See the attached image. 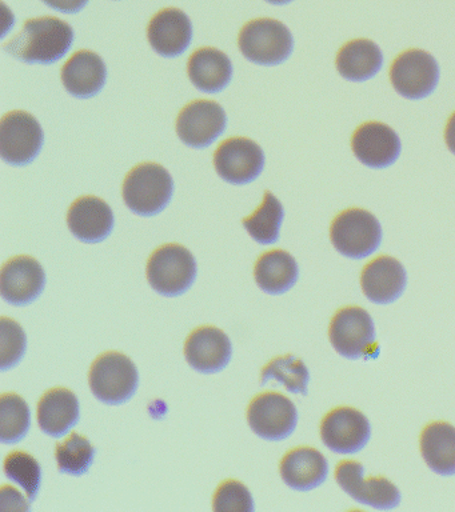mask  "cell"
I'll use <instances>...</instances> for the list:
<instances>
[{"instance_id":"obj_1","label":"cell","mask_w":455,"mask_h":512,"mask_svg":"<svg viewBox=\"0 0 455 512\" xmlns=\"http://www.w3.org/2000/svg\"><path fill=\"white\" fill-rule=\"evenodd\" d=\"M73 40L69 23L45 16L27 20L23 30L5 44V51L25 63L53 64L69 52Z\"/></svg>"},{"instance_id":"obj_2","label":"cell","mask_w":455,"mask_h":512,"mask_svg":"<svg viewBox=\"0 0 455 512\" xmlns=\"http://www.w3.org/2000/svg\"><path fill=\"white\" fill-rule=\"evenodd\" d=\"M174 182L161 164L143 163L133 168L123 183V199L134 214H161L173 196Z\"/></svg>"},{"instance_id":"obj_3","label":"cell","mask_w":455,"mask_h":512,"mask_svg":"<svg viewBox=\"0 0 455 512\" xmlns=\"http://www.w3.org/2000/svg\"><path fill=\"white\" fill-rule=\"evenodd\" d=\"M239 50L250 62L278 66L293 54L294 39L285 24L274 19L251 20L238 38Z\"/></svg>"},{"instance_id":"obj_4","label":"cell","mask_w":455,"mask_h":512,"mask_svg":"<svg viewBox=\"0 0 455 512\" xmlns=\"http://www.w3.org/2000/svg\"><path fill=\"white\" fill-rule=\"evenodd\" d=\"M197 278V262L187 248L166 244L153 252L147 262V280L158 294L174 298L185 294Z\"/></svg>"},{"instance_id":"obj_5","label":"cell","mask_w":455,"mask_h":512,"mask_svg":"<svg viewBox=\"0 0 455 512\" xmlns=\"http://www.w3.org/2000/svg\"><path fill=\"white\" fill-rule=\"evenodd\" d=\"M89 383L95 398L110 406L129 402L138 390L139 374L133 360L121 352H106L91 366Z\"/></svg>"},{"instance_id":"obj_6","label":"cell","mask_w":455,"mask_h":512,"mask_svg":"<svg viewBox=\"0 0 455 512\" xmlns=\"http://www.w3.org/2000/svg\"><path fill=\"white\" fill-rule=\"evenodd\" d=\"M330 236L339 254L350 259H365L381 246L382 227L369 211L351 208L334 219Z\"/></svg>"},{"instance_id":"obj_7","label":"cell","mask_w":455,"mask_h":512,"mask_svg":"<svg viewBox=\"0 0 455 512\" xmlns=\"http://www.w3.org/2000/svg\"><path fill=\"white\" fill-rule=\"evenodd\" d=\"M43 146V130L38 120L25 111H13L0 123V154L11 166L33 162Z\"/></svg>"},{"instance_id":"obj_8","label":"cell","mask_w":455,"mask_h":512,"mask_svg":"<svg viewBox=\"0 0 455 512\" xmlns=\"http://www.w3.org/2000/svg\"><path fill=\"white\" fill-rule=\"evenodd\" d=\"M247 422L259 438L277 442L293 434L298 423L297 407L286 396L265 392L251 400Z\"/></svg>"},{"instance_id":"obj_9","label":"cell","mask_w":455,"mask_h":512,"mask_svg":"<svg viewBox=\"0 0 455 512\" xmlns=\"http://www.w3.org/2000/svg\"><path fill=\"white\" fill-rule=\"evenodd\" d=\"M390 79L394 90L403 98L425 99L438 86L439 66L426 51L409 50L394 60Z\"/></svg>"},{"instance_id":"obj_10","label":"cell","mask_w":455,"mask_h":512,"mask_svg":"<svg viewBox=\"0 0 455 512\" xmlns=\"http://www.w3.org/2000/svg\"><path fill=\"white\" fill-rule=\"evenodd\" d=\"M330 342L347 359L366 358L375 347V326L369 312L347 307L337 312L330 324Z\"/></svg>"},{"instance_id":"obj_11","label":"cell","mask_w":455,"mask_h":512,"mask_svg":"<svg viewBox=\"0 0 455 512\" xmlns=\"http://www.w3.org/2000/svg\"><path fill=\"white\" fill-rule=\"evenodd\" d=\"M365 467L358 462H342L335 471L339 487L355 502L377 508L393 510L401 503V492L386 478L363 479Z\"/></svg>"},{"instance_id":"obj_12","label":"cell","mask_w":455,"mask_h":512,"mask_svg":"<svg viewBox=\"0 0 455 512\" xmlns=\"http://www.w3.org/2000/svg\"><path fill=\"white\" fill-rule=\"evenodd\" d=\"M226 123L225 111L217 102L195 100L179 114L177 132L186 146L206 148L225 132Z\"/></svg>"},{"instance_id":"obj_13","label":"cell","mask_w":455,"mask_h":512,"mask_svg":"<svg viewBox=\"0 0 455 512\" xmlns=\"http://www.w3.org/2000/svg\"><path fill=\"white\" fill-rule=\"evenodd\" d=\"M215 170L225 182L246 184L257 179L265 167V154L259 144L246 138H231L214 155Z\"/></svg>"},{"instance_id":"obj_14","label":"cell","mask_w":455,"mask_h":512,"mask_svg":"<svg viewBox=\"0 0 455 512\" xmlns=\"http://www.w3.org/2000/svg\"><path fill=\"white\" fill-rule=\"evenodd\" d=\"M323 443L337 454H357L369 443L371 427L361 411L341 407L329 412L322 420Z\"/></svg>"},{"instance_id":"obj_15","label":"cell","mask_w":455,"mask_h":512,"mask_svg":"<svg viewBox=\"0 0 455 512\" xmlns=\"http://www.w3.org/2000/svg\"><path fill=\"white\" fill-rule=\"evenodd\" d=\"M351 147L355 158L366 167L382 170L393 166L401 155V139L393 128L379 122L362 124L355 131Z\"/></svg>"},{"instance_id":"obj_16","label":"cell","mask_w":455,"mask_h":512,"mask_svg":"<svg viewBox=\"0 0 455 512\" xmlns=\"http://www.w3.org/2000/svg\"><path fill=\"white\" fill-rule=\"evenodd\" d=\"M46 286L45 270L31 256H17L2 268L0 288L3 299L13 306H27L42 295Z\"/></svg>"},{"instance_id":"obj_17","label":"cell","mask_w":455,"mask_h":512,"mask_svg":"<svg viewBox=\"0 0 455 512\" xmlns=\"http://www.w3.org/2000/svg\"><path fill=\"white\" fill-rule=\"evenodd\" d=\"M233 355L229 336L217 327H199L185 343L187 363L202 374H217L225 370Z\"/></svg>"},{"instance_id":"obj_18","label":"cell","mask_w":455,"mask_h":512,"mask_svg":"<svg viewBox=\"0 0 455 512\" xmlns=\"http://www.w3.org/2000/svg\"><path fill=\"white\" fill-rule=\"evenodd\" d=\"M147 38L159 55L175 58L189 48L193 39V26L185 12L178 8H166L151 19Z\"/></svg>"},{"instance_id":"obj_19","label":"cell","mask_w":455,"mask_h":512,"mask_svg":"<svg viewBox=\"0 0 455 512\" xmlns=\"http://www.w3.org/2000/svg\"><path fill=\"white\" fill-rule=\"evenodd\" d=\"M67 224L82 242L101 243L114 230V212L105 200L83 196L70 207Z\"/></svg>"},{"instance_id":"obj_20","label":"cell","mask_w":455,"mask_h":512,"mask_svg":"<svg viewBox=\"0 0 455 512\" xmlns=\"http://www.w3.org/2000/svg\"><path fill=\"white\" fill-rule=\"evenodd\" d=\"M362 290L373 303L390 304L401 298L407 284L405 267L391 256H379L363 268Z\"/></svg>"},{"instance_id":"obj_21","label":"cell","mask_w":455,"mask_h":512,"mask_svg":"<svg viewBox=\"0 0 455 512\" xmlns=\"http://www.w3.org/2000/svg\"><path fill=\"white\" fill-rule=\"evenodd\" d=\"M329 463L321 452L310 447H299L287 452L281 462L283 482L295 491L314 490L325 483Z\"/></svg>"},{"instance_id":"obj_22","label":"cell","mask_w":455,"mask_h":512,"mask_svg":"<svg viewBox=\"0 0 455 512\" xmlns=\"http://www.w3.org/2000/svg\"><path fill=\"white\" fill-rule=\"evenodd\" d=\"M107 70L101 56L79 51L62 68V82L67 92L77 98H93L105 86Z\"/></svg>"},{"instance_id":"obj_23","label":"cell","mask_w":455,"mask_h":512,"mask_svg":"<svg viewBox=\"0 0 455 512\" xmlns=\"http://www.w3.org/2000/svg\"><path fill=\"white\" fill-rule=\"evenodd\" d=\"M79 420V400L67 388L47 391L38 404V423L41 430L53 438L69 434Z\"/></svg>"},{"instance_id":"obj_24","label":"cell","mask_w":455,"mask_h":512,"mask_svg":"<svg viewBox=\"0 0 455 512\" xmlns=\"http://www.w3.org/2000/svg\"><path fill=\"white\" fill-rule=\"evenodd\" d=\"M189 78L199 91L217 94L225 90L233 78V64L225 52L205 47L189 59Z\"/></svg>"},{"instance_id":"obj_25","label":"cell","mask_w":455,"mask_h":512,"mask_svg":"<svg viewBox=\"0 0 455 512\" xmlns=\"http://www.w3.org/2000/svg\"><path fill=\"white\" fill-rule=\"evenodd\" d=\"M254 278L262 291L270 295H282L297 283L298 264L289 252L269 251L263 254L255 264Z\"/></svg>"},{"instance_id":"obj_26","label":"cell","mask_w":455,"mask_h":512,"mask_svg":"<svg viewBox=\"0 0 455 512\" xmlns=\"http://www.w3.org/2000/svg\"><path fill=\"white\" fill-rule=\"evenodd\" d=\"M381 48L367 39L353 40L341 48L337 56V70L350 82H366L381 71Z\"/></svg>"},{"instance_id":"obj_27","label":"cell","mask_w":455,"mask_h":512,"mask_svg":"<svg viewBox=\"0 0 455 512\" xmlns=\"http://www.w3.org/2000/svg\"><path fill=\"white\" fill-rule=\"evenodd\" d=\"M421 452L431 470L455 475V427L445 422L429 424L421 435Z\"/></svg>"},{"instance_id":"obj_28","label":"cell","mask_w":455,"mask_h":512,"mask_svg":"<svg viewBox=\"0 0 455 512\" xmlns=\"http://www.w3.org/2000/svg\"><path fill=\"white\" fill-rule=\"evenodd\" d=\"M283 218L285 210L282 203L270 191H266L261 207L249 218L243 219L242 223L255 242L274 244L278 242Z\"/></svg>"},{"instance_id":"obj_29","label":"cell","mask_w":455,"mask_h":512,"mask_svg":"<svg viewBox=\"0 0 455 512\" xmlns=\"http://www.w3.org/2000/svg\"><path fill=\"white\" fill-rule=\"evenodd\" d=\"M0 415L2 443L14 444L26 438L30 430L31 412L25 399L17 394L2 395Z\"/></svg>"},{"instance_id":"obj_30","label":"cell","mask_w":455,"mask_h":512,"mask_svg":"<svg viewBox=\"0 0 455 512\" xmlns=\"http://www.w3.org/2000/svg\"><path fill=\"white\" fill-rule=\"evenodd\" d=\"M270 380L283 384L286 390L293 394L307 395L310 372L301 359H297L293 355H286L271 360L263 368L261 386H266Z\"/></svg>"},{"instance_id":"obj_31","label":"cell","mask_w":455,"mask_h":512,"mask_svg":"<svg viewBox=\"0 0 455 512\" xmlns=\"http://www.w3.org/2000/svg\"><path fill=\"white\" fill-rule=\"evenodd\" d=\"M58 468L62 474L82 476L93 466L95 448L85 436L73 434L63 443H57Z\"/></svg>"},{"instance_id":"obj_32","label":"cell","mask_w":455,"mask_h":512,"mask_svg":"<svg viewBox=\"0 0 455 512\" xmlns=\"http://www.w3.org/2000/svg\"><path fill=\"white\" fill-rule=\"evenodd\" d=\"M5 474L26 491L27 498L33 503L42 482V468L34 456L23 451L11 452L5 460Z\"/></svg>"},{"instance_id":"obj_33","label":"cell","mask_w":455,"mask_h":512,"mask_svg":"<svg viewBox=\"0 0 455 512\" xmlns=\"http://www.w3.org/2000/svg\"><path fill=\"white\" fill-rule=\"evenodd\" d=\"M0 326H2V331H0V335H2L0 367L5 372L21 362L26 352L27 338L23 328L13 319L2 318Z\"/></svg>"},{"instance_id":"obj_34","label":"cell","mask_w":455,"mask_h":512,"mask_svg":"<svg viewBox=\"0 0 455 512\" xmlns=\"http://www.w3.org/2000/svg\"><path fill=\"white\" fill-rule=\"evenodd\" d=\"M213 508L219 512H253L254 500L245 484L238 480H226L215 492Z\"/></svg>"},{"instance_id":"obj_35","label":"cell","mask_w":455,"mask_h":512,"mask_svg":"<svg viewBox=\"0 0 455 512\" xmlns=\"http://www.w3.org/2000/svg\"><path fill=\"white\" fill-rule=\"evenodd\" d=\"M30 500L23 498L15 488L10 486L2 487V508L3 511L7 510H30Z\"/></svg>"},{"instance_id":"obj_36","label":"cell","mask_w":455,"mask_h":512,"mask_svg":"<svg viewBox=\"0 0 455 512\" xmlns=\"http://www.w3.org/2000/svg\"><path fill=\"white\" fill-rule=\"evenodd\" d=\"M89 0H43L47 6L54 8L55 11L63 12V14H75L86 6Z\"/></svg>"},{"instance_id":"obj_37","label":"cell","mask_w":455,"mask_h":512,"mask_svg":"<svg viewBox=\"0 0 455 512\" xmlns=\"http://www.w3.org/2000/svg\"><path fill=\"white\" fill-rule=\"evenodd\" d=\"M445 140L449 150L455 155V112L450 116L445 131Z\"/></svg>"},{"instance_id":"obj_38","label":"cell","mask_w":455,"mask_h":512,"mask_svg":"<svg viewBox=\"0 0 455 512\" xmlns=\"http://www.w3.org/2000/svg\"><path fill=\"white\" fill-rule=\"evenodd\" d=\"M266 2H269L271 4H287L293 2V0H266Z\"/></svg>"}]
</instances>
